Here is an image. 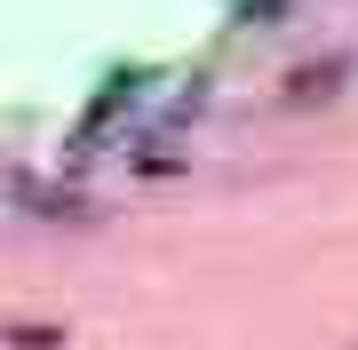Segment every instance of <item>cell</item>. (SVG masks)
<instances>
[{
  "label": "cell",
  "mask_w": 358,
  "mask_h": 350,
  "mask_svg": "<svg viewBox=\"0 0 358 350\" xmlns=\"http://www.w3.org/2000/svg\"><path fill=\"white\" fill-rule=\"evenodd\" d=\"M334 80H343V64H310V72H294V80H287V104H327Z\"/></svg>",
  "instance_id": "cell-1"
},
{
  "label": "cell",
  "mask_w": 358,
  "mask_h": 350,
  "mask_svg": "<svg viewBox=\"0 0 358 350\" xmlns=\"http://www.w3.org/2000/svg\"><path fill=\"white\" fill-rule=\"evenodd\" d=\"M279 8H287V0H239V16H263V24H271Z\"/></svg>",
  "instance_id": "cell-2"
}]
</instances>
